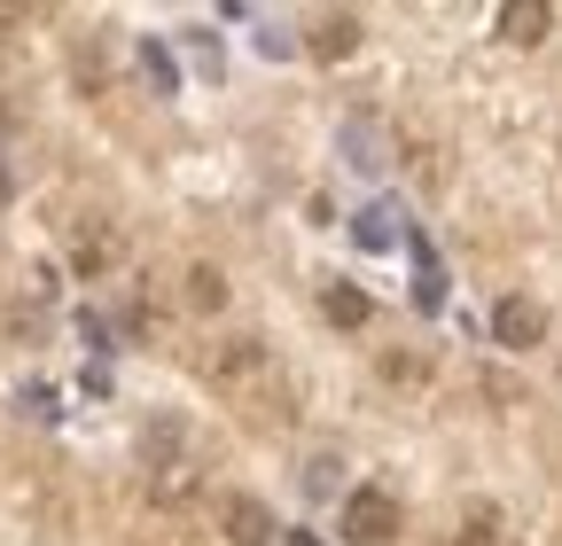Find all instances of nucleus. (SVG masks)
Listing matches in <instances>:
<instances>
[{"label":"nucleus","mask_w":562,"mask_h":546,"mask_svg":"<svg viewBox=\"0 0 562 546\" xmlns=\"http://www.w3.org/2000/svg\"><path fill=\"white\" fill-rule=\"evenodd\" d=\"M157 460H149V500L157 508H188L195 500V485H203V476H195V453H180V430H157Z\"/></svg>","instance_id":"1"},{"label":"nucleus","mask_w":562,"mask_h":546,"mask_svg":"<svg viewBox=\"0 0 562 546\" xmlns=\"http://www.w3.org/2000/svg\"><path fill=\"white\" fill-rule=\"evenodd\" d=\"M351 546H383V538H398V500L383 492V485H360L344 500V523H336Z\"/></svg>","instance_id":"2"},{"label":"nucleus","mask_w":562,"mask_h":546,"mask_svg":"<svg viewBox=\"0 0 562 546\" xmlns=\"http://www.w3.org/2000/svg\"><path fill=\"white\" fill-rule=\"evenodd\" d=\"M492 344H501V352L547 344V305L539 297H501V305H492Z\"/></svg>","instance_id":"3"},{"label":"nucleus","mask_w":562,"mask_h":546,"mask_svg":"<svg viewBox=\"0 0 562 546\" xmlns=\"http://www.w3.org/2000/svg\"><path fill=\"white\" fill-rule=\"evenodd\" d=\"M220 523H227L235 546H273V515H266V500H250V492H227V500H220Z\"/></svg>","instance_id":"4"},{"label":"nucleus","mask_w":562,"mask_h":546,"mask_svg":"<svg viewBox=\"0 0 562 546\" xmlns=\"http://www.w3.org/2000/svg\"><path fill=\"white\" fill-rule=\"evenodd\" d=\"M554 32V9H547V0H508V9H501V39L508 47H539Z\"/></svg>","instance_id":"5"},{"label":"nucleus","mask_w":562,"mask_h":546,"mask_svg":"<svg viewBox=\"0 0 562 546\" xmlns=\"http://www.w3.org/2000/svg\"><path fill=\"white\" fill-rule=\"evenodd\" d=\"M351 47H360V16H344V9H336V16H321V24H313V39H305V55H313V62H344Z\"/></svg>","instance_id":"6"},{"label":"nucleus","mask_w":562,"mask_h":546,"mask_svg":"<svg viewBox=\"0 0 562 546\" xmlns=\"http://www.w3.org/2000/svg\"><path fill=\"white\" fill-rule=\"evenodd\" d=\"M321 312H328L336 328H368V297H360V289H351V282H336V289L321 297Z\"/></svg>","instance_id":"7"},{"label":"nucleus","mask_w":562,"mask_h":546,"mask_svg":"<svg viewBox=\"0 0 562 546\" xmlns=\"http://www.w3.org/2000/svg\"><path fill=\"white\" fill-rule=\"evenodd\" d=\"M188 305H195V312H220V305H227V273H220V265H195V273H188Z\"/></svg>","instance_id":"8"},{"label":"nucleus","mask_w":562,"mask_h":546,"mask_svg":"<svg viewBox=\"0 0 562 546\" xmlns=\"http://www.w3.org/2000/svg\"><path fill=\"white\" fill-rule=\"evenodd\" d=\"M110 250H117V242H110L102 227H79V235H70V265H79V273H102Z\"/></svg>","instance_id":"9"},{"label":"nucleus","mask_w":562,"mask_h":546,"mask_svg":"<svg viewBox=\"0 0 562 546\" xmlns=\"http://www.w3.org/2000/svg\"><path fill=\"white\" fill-rule=\"evenodd\" d=\"M453 546H501V515H492V508H469V523L453 531Z\"/></svg>","instance_id":"10"},{"label":"nucleus","mask_w":562,"mask_h":546,"mask_svg":"<svg viewBox=\"0 0 562 546\" xmlns=\"http://www.w3.org/2000/svg\"><path fill=\"white\" fill-rule=\"evenodd\" d=\"M140 71H149L157 87H172V62H165V47H140Z\"/></svg>","instance_id":"11"}]
</instances>
